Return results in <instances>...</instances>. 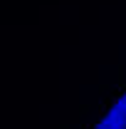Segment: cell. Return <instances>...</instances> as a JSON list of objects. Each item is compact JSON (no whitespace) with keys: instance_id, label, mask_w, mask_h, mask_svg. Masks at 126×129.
Segmentation results:
<instances>
[{"instance_id":"obj_1","label":"cell","mask_w":126,"mask_h":129,"mask_svg":"<svg viewBox=\"0 0 126 129\" xmlns=\"http://www.w3.org/2000/svg\"><path fill=\"white\" fill-rule=\"evenodd\" d=\"M94 129H126V94L114 102V107L96 122Z\"/></svg>"}]
</instances>
